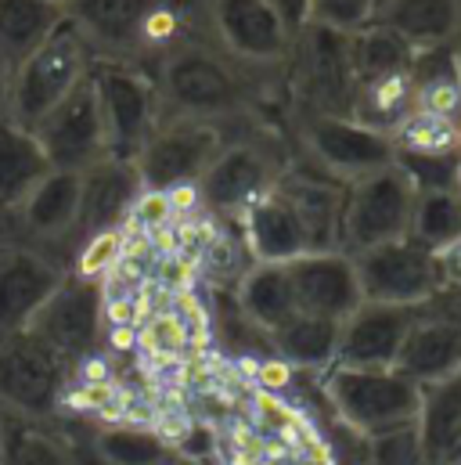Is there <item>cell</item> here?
Instances as JSON below:
<instances>
[{
	"label": "cell",
	"mask_w": 461,
	"mask_h": 465,
	"mask_svg": "<svg viewBox=\"0 0 461 465\" xmlns=\"http://www.w3.org/2000/svg\"><path fill=\"white\" fill-rule=\"evenodd\" d=\"M228 134L230 130L213 126V123L162 116L133 159L141 188L152 195H166V192H177L184 184H199L202 173L221 155Z\"/></svg>",
	"instance_id": "8fae6325"
},
{
	"label": "cell",
	"mask_w": 461,
	"mask_h": 465,
	"mask_svg": "<svg viewBox=\"0 0 461 465\" xmlns=\"http://www.w3.org/2000/svg\"><path fill=\"white\" fill-rule=\"evenodd\" d=\"M91 87L102 109L105 123V141H109V159L133 163L152 130L162 119L159 105V87L148 69L137 65H115V62H94L91 69Z\"/></svg>",
	"instance_id": "7c38bea8"
},
{
	"label": "cell",
	"mask_w": 461,
	"mask_h": 465,
	"mask_svg": "<svg viewBox=\"0 0 461 465\" xmlns=\"http://www.w3.org/2000/svg\"><path fill=\"white\" fill-rule=\"evenodd\" d=\"M94 69V54L87 51L83 36L65 18L15 73L7 94V119L22 126H36L58 102H65L80 84H87Z\"/></svg>",
	"instance_id": "ba28073f"
},
{
	"label": "cell",
	"mask_w": 461,
	"mask_h": 465,
	"mask_svg": "<svg viewBox=\"0 0 461 465\" xmlns=\"http://www.w3.org/2000/svg\"><path fill=\"white\" fill-rule=\"evenodd\" d=\"M51 159L44 155L36 134L15 119H0V217L7 221L25 195L51 173Z\"/></svg>",
	"instance_id": "484cf974"
},
{
	"label": "cell",
	"mask_w": 461,
	"mask_h": 465,
	"mask_svg": "<svg viewBox=\"0 0 461 465\" xmlns=\"http://www.w3.org/2000/svg\"><path fill=\"white\" fill-rule=\"evenodd\" d=\"M278 4V11L285 15V22L299 33L303 25H307V0H274Z\"/></svg>",
	"instance_id": "60d3db41"
},
{
	"label": "cell",
	"mask_w": 461,
	"mask_h": 465,
	"mask_svg": "<svg viewBox=\"0 0 461 465\" xmlns=\"http://www.w3.org/2000/svg\"><path fill=\"white\" fill-rule=\"evenodd\" d=\"M94 465H173L181 462L173 444L152 426H102L87 440Z\"/></svg>",
	"instance_id": "1f68e13d"
},
{
	"label": "cell",
	"mask_w": 461,
	"mask_h": 465,
	"mask_svg": "<svg viewBox=\"0 0 461 465\" xmlns=\"http://www.w3.org/2000/svg\"><path fill=\"white\" fill-rule=\"evenodd\" d=\"M321 390L336 419L357 440H371L393 430L415 426L422 386L397 368H346L332 364L321 375Z\"/></svg>",
	"instance_id": "8992f818"
},
{
	"label": "cell",
	"mask_w": 461,
	"mask_h": 465,
	"mask_svg": "<svg viewBox=\"0 0 461 465\" xmlns=\"http://www.w3.org/2000/svg\"><path fill=\"white\" fill-rule=\"evenodd\" d=\"M364 465H429L415 426L364 440Z\"/></svg>",
	"instance_id": "d590c367"
},
{
	"label": "cell",
	"mask_w": 461,
	"mask_h": 465,
	"mask_svg": "<svg viewBox=\"0 0 461 465\" xmlns=\"http://www.w3.org/2000/svg\"><path fill=\"white\" fill-rule=\"evenodd\" d=\"M0 234H4V217H0Z\"/></svg>",
	"instance_id": "c3c4849f"
},
{
	"label": "cell",
	"mask_w": 461,
	"mask_h": 465,
	"mask_svg": "<svg viewBox=\"0 0 461 465\" xmlns=\"http://www.w3.org/2000/svg\"><path fill=\"white\" fill-rule=\"evenodd\" d=\"M375 4H378V0H375Z\"/></svg>",
	"instance_id": "816d5d0a"
},
{
	"label": "cell",
	"mask_w": 461,
	"mask_h": 465,
	"mask_svg": "<svg viewBox=\"0 0 461 465\" xmlns=\"http://www.w3.org/2000/svg\"><path fill=\"white\" fill-rule=\"evenodd\" d=\"M451 188H455V195H458V203H461V159H458V170H455V181H451Z\"/></svg>",
	"instance_id": "ee69618b"
},
{
	"label": "cell",
	"mask_w": 461,
	"mask_h": 465,
	"mask_svg": "<svg viewBox=\"0 0 461 465\" xmlns=\"http://www.w3.org/2000/svg\"><path fill=\"white\" fill-rule=\"evenodd\" d=\"M353 91L349 33L307 22L285 65V116H349Z\"/></svg>",
	"instance_id": "5b68a950"
},
{
	"label": "cell",
	"mask_w": 461,
	"mask_h": 465,
	"mask_svg": "<svg viewBox=\"0 0 461 465\" xmlns=\"http://www.w3.org/2000/svg\"><path fill=\"white\" fill-rule=\"evenodd\" d=\"M415 113V84H411V69L400 73H386V76H371L360 80L349 102V119H357L368 130L378 134H393L404 119Z\"/></svg>",
	"instance_id": "f546056e"
},
{
	"label": "cell",
	"mask_w": 461,
	"mask_h": 465,
	"mask_svg": "<svg viewBox=\"0 0 461 465\" xmlns=\"http://www.w3.org/2000/svg\"><path fill=\"white\" fill-rule=\"evenodd\" d=\"M234 303H238L245 325L260 336L278 332L292 314H299L285 263H249L238 274Z\"/></svg>",
	"instance_id": "d4e9b609"
},
{
	"label": "cell",
	"mask_w": 461,
	"mask_h": 465,
	"mask_svg": "<svg viewBox=\"0 0 461 465\" xmlns=\"http://www.w3.org/2000/svg\"><path fill=\"white\" fill-rule=\"evenodd\" d=\"M278 192L289 199V206L296 210L303 234H307V245L310 252H321V249H339V232H343V199L346 188L299 166L292 159V166L281 173L278 181Z\"/></svg>",
	"instance_id": "44dd1931"
},
{
	"label": "cell",
	"mask_w": 461,
	"mask_h": 465,
	"mask_svg": "<svg viewBox=\"0 0 461 465\" xmlns=\"http://www.w3.org/2000/svg\"><path fill=\"white\" fill-rule=\"evenodd\" d=\"M4 465H94L87 444L69 437L51 422H15L7 419Z\"/></svg>",
	"instance_id": "4dcf8cb0"
},
{
	"label": "cell",
	"mask_w": 461,
	"mask_h": 465,
	"mask_svg": "<svg viewBox=\"0 0 461 465\" xmlns=\"http://www.w3.org/2000/svg\"><path fill=\"white\" fill-rule=\"evenodd\" d=\"M73 382L62 361L33 332L0 336V415L15 422H51Z\"/></svg>",
	"instance_id": "9c48e42d"
},
{
	"label": "cell",
	"mask_w": 461,
	"mask_h": 465,
	"mask_svg": "<svg viewBox=\"0 0 461 465\" xmlns=\"http://www.w3.org/2000/svg\"><path fill=\"white\" fill-rule=\"evenodd\" d=\"M267 343H270V353L292 371L325 375L336 364L339 322L314 318V314H292L278 332L267 336Z\"/></svg>",
	"instance_id": "83f0119b"
},
{
	"label": "cell",
	"mask_w": 461,
	"mask_h": 465,
	"mask_svg": "<svg viewBox=\"0 0 461 465\" xmlns=\"http://www.w3.org/2000/svg\"><path fill=\"white\" fill-rule=\"evenodd\" d=\"M415 84V109L429 116H444L461 123V76L455 62V47L418 51L411 62Z\"/></svg>",
	"instance_id": "d6a6232c"
},
{
	"label": "cell",
	"mask_w": 461,
	"mask_h": 465,
	"mask_svg": "<svg viewBox=\"0 0 461 465\" xmlns=\"http://www.w3.org/2000/svg\"><path fill=\"white\" fill-rule=\"evenodd\" d=\"M137 343H141V350H148L152 357L177 361V357L188 350V329H184L181 318H173V314H155V318H148V325L141 329Z\"/></svg>",
	"instance_id": "74e56055"
},
{
	"label": "cell",
	"mask_w": 461,
	"mask_h": 465,
	"mask_svg": "<svg viewBox=\"0 0 461 465\" xmlns=\"http://www.w3.org/2000/svg\"><path fill=\"white\" fill-rule=\"evenodd\" d=\"M455 62H458V76H461V40L455 44Z\"/></svg>",
	"instance_id": "f6af8a7d"
},
{
	"label": "cell",
	"mask_w": 461,
	"mask_h": 465,
	"mask_svg": "<svg viewBox=\"0 0 461 465\" xmlns=\"http://www.w3.org/2000/svg\"><path fill=\"white\" fill-rule=\"evenodd\" d=\"M455 465H461V451H458V459H455Z\"/></svg>",
	"instance_id": "681fc988"
},
{
	"label": "cell",
	"mask_w": 461,
	"mask_h": 465,
	"mask_svg": "<svg viewBox=\"0 0 461 465\" xmlns=\"http://www.w3.org/2000/svg\"><path fill=\"white\" fill-rule=\"evenodd\" d=\"M360 300L393 303V307H426L436 296V267L433 252L411 238L386 242L353 256Z\"/></svg>",
	"instance_id": "9a60e30c"
},
{
	"label": "cell",
	"mask_w": 461,
	"mask_h": 465,
	"mask_svg": "<svg viewBox=\"0 0 461 465\" xmlns=\"http://www.w3.org/2000/svg\"><path fill=\"white\" fill-rule=\"evenodd\" d=\"M7 94H11V73L0 62V119H7Z\"/></svg>",
	"instance_id": "b9f144b4"
},
{
	"label": "cell",
	"mask_w": 461,
	"mask_h": 465,
	"mask_svg": "<svg viewBox=\"0 0 461 465\" xmlns=\"http://www.w3.org/2000/svg\"><path fill=\"white\" fill-rule=\"evenodd\" d=\"M65 11L47 0H0V62L15 73L58 25Z\"/></svg>",
	"instance_id": "f1b7e54d"
},
{
	"label": "cell",
	"mask_w": 461,
	"mask_h": 465,
	"mask_svg": "<svg viewBox=\"0 0 461 465\" xmlns=\"http://www.w3.org/2000/svg\"><path fill=\"white\" fill-rule=\"evenodd\" d=\"M181 4H184V0H181Z\"/></svg>",
	"instance_id": "f5cc1de1"
},
{
	"label": "cell",
	"mask_w": 461,
	"mask_h": 465,
	"mask_svg": "<svg viewBox=\"0 0 461 465\" xmlns=\"http://www.w3.org/2000/svg\"><path fill=\"white\" fill-rule=\"evenodd\" d=\"M162 116L213 126L285 123V76H263L228 58L199 29L188 33L152 69Z\"/></svg>",
	"instance_id": "6da1fadb"
},
{
	"label": "cell",
	"mask_w": 461,
	"mask_h": 465,
	"mask_svg": "<svg viewBox=\"0 0 461 465\" xmlns=\"http://www.w3.org/2000/svg\"><path fill=\"white\" fill-rule=\"evenodd\" d=\"M4 444H7V419L0 415V465H4Z\"/></svg>",
	"instance_id": "7bdbcfd3"
},
{
	"label": "cell",
	"mask_w": 461,
	"mask_h": 465,
	"mask_svg": "<svg viewBox=\"0 0 461 465\" xmlns=\"http://www.w3.org/2000/svg\"><path fill=\"white\" fill-rule=\"evenodd\" d=\"M285 267H289V282H292V296H296L299 314L343 322L364 303L353 256H346L343 249L303 252L299 260H292Z\"/></svg>",
	"instance_id": "ac0fdd59"
},
{
	"label": "cell",
	"mask_w": 461,
	"mask_h": 465,
	"mask_svg": "<svg viewBox=\"0 0 461 465\" xmlns=\"http://www.w3.org/2000/svg\"><path fill=\"white\" fill-rule=\"evenodd\" d=\"M65 274V263H58L54 256L11 234H0V336L29 332Z\"/></svg>",
	"instance_id": "2e32d148"
},
{
	"label": "cell",
	"mask_w": 461,
	"mask_h": 465,
	"mask_svg": "<svg viewBox=\"0 0 461 465\" xmlns=\"http://www.w3.org/2000/svg\"><path fill=\"white\" fill-rule=\"evenodd\" d=\"M415 433L426 451V462L455 465L461 451V371L444 382L422 386Z\"/></svg>",
	"instance_id": "4316f807"
},
{
	"label": "cell",
	"mask_w": 461,
	"mask_h": 465,
	"mask_svg": "<svg viewBox=\"0 0 461 465\" xmlns=\"http://www.w3.org/2000/svg\"><path fill=\"white\" fill-rule=\"evenodd\" d=\"M415 199H418V181L400 163L346 184L339 249L346 256H357L364 249L407 238Z\"/></svg>",
	"instance_id": "30bf717a"
},
{
	"label": "cell",
	"mask_w": 461,
	"mask_h": 465,
	"mask_svg": "<svg viewBox=\"0 0 461 465\" xmlns=\"http://www.w3.org/2000/svg\"><path fill=\"white\" fill-rule=\"evenodd\" d=\"M29 332L44 340L62 361L80 364L83 357L105 347V289L98 282L65 274Z\"/></svg>",
	"instance_id": "5bb4252c"
},
{
	"label": "cell",
	"mask_w": 461,
	"mask_h": 465,
	"mask_svg": "<svg viewBox=\"0 0 461 465\" xmlns=\"http://www.w3.org/2000/svg\"><path fill=\"white\" fill-rule=\"evenodd\" d=\"M184 11L191 29L238 65L263 76H285L296 29L274 0H184Z\"/></svg>",
	"instance_id": "277c9868"
},
{
	"label": "cell",
	"mask_w": 461,
	"mask_h": 465,
	"mask_svg": "<svg viewBox=\"0 0 461 465\" xmlns=\"http://www.w3.org/2000/svg\"><path fill=\"white\" fill-rule=\"evenodd\" d=\"M458 152H461V137H458Z\"/></svg>",
	"instance_id": "f907efd6"
},
{
	"label": "cell",
	"mask_w": 461,
	"mask_h": 465,
	"mask_svg": "<svg viewBox=\"0 0 461 465\" xmlns=\"http://www.w3.org/2000/svg\"><path fill=\"white\" fill-rule=\"evenodd\" d=\"M33 134H36V141H40V148L54 170L87 173L91 166L109 159L105 123H102V109H98L91 76H87V84H80L65 102H58L40 119L33 126Z\"/></svg>",
	"instance_id": "e0dca14e"
},
{
	"label": "cell",
	"mask_w": 461,
	"mask_h": 465,
	"mask_svg": "<svg viewBox=\"0 0 461 465\" xmlns=\"http://www.w3.org/2000/svg\"><path fill=\"white\" fill-rule=\"evenodd\" d=\"M371 22L397 33L415 54L455 47L461 40V0H378Z\"/></svg>",
	"instance_id": "603a6c76"
},
{
	"label": "cell",
	"mask_w": 461,
	"mask_h": 465,
	"mask_svg": "<svg viewBox=\"0 0 461 465\" xmlns=\"http://www.w3.org/2000/svg\"><path fill=\"white\" fill-rule=\"evenodd\" d=\"M173 465H210V462H188V459H181V462H173Z\"/></svg>",
	"instance_id": "7dc6e473"
},
{
	"label": "cell",
	"mask_w": 461,
	"mask_h": 465,
	"mask_svg": "<svg viewBox=\"0 0 461 465\" xmlns=\"http://www.w3.org/2000/svg\"><path fill=\"white\" fill-rule=\"evenodd\" d=\"M375 0H307V22L339 29V33H357L371 22Z\"/></svg>",
	"instance_id": "8d00e7d4"
},
{
	"label": "cell",
	"mask_w": 461,
	"mask_h": 465,
	"mask_svg": "<svg viewBox=\"0 0 461 465\" xmlns=\"http://www.w3.org/2000/svg\"><path fill=\"white\" fill-rule=\"evenodd\" d=\"M144 195L133 163L102 159L83 173V210H80V242L91 234L115 232L133 217L137 199ZM76 242V245H80Z\"/></svg>",
	"instance_id": "7402d4cb"
},
{
	"label": "cell",
	"mask_w": 461,
	"mask_h": 465,
	"mask_svg": "<svg viewBox=\"0 0 461 465\" xmlns=\"http://www.w3.org/2000/svg\"><path fill=\"white\" fill-rule=\"evenodd\" d=\"M47 4H54V7H62V11L69 7V0H47Z\"/></svg>",
	"instance_id": "bcb514c9"
},
{
	"label": "cell",
	"mask_w": 461,
	"mask_h": 465,
	"mask_svg": "<svg viewBox=\"0 0 461 465\" xmlns=\"http://www.w3.org/2000/svg\"><path fill=\"white\" fill-rule=\"evenodd\" d=\"M65 18L83 36L94 62L148 73L191 25L181 0H69Z\"/></svg>",
	"instance_id": "7a4b0ae2"
},
{
	"label": "cell",
	"mask_w": 461,
	"mask_h": 465,
	"mask_svg": "<svg viewBox=\"0 0 461 465\" xmlns=\"http://www.w3.org/2000/svg\"><path fill=\"white\" fill-rule=\"evenodd\" d=\"M234 228L241 249L249 252V263H292L303 252H310L303 224L289 206V199L278 192V184L267 195H260L234 221Z\"/></svg>",
	"instance_id": "ffe728a7"
},
{
	"label": "cell",
	"mask_w": 461,
	"mask_h": 465,
	"mask_svg": "<svg viewBox=\"0 0 461 465\" xmlns=\"http://www.w3.org/2000/svg\"><path fill=\"white\" fill-rule=\"evenodd\" d=\"M433 267H436V285H440V289L461 285V234L451 238L447 245L433 249Z\"/></svg>",
	"instance_id": "f35d334b"
},
{
	"label": "cell",
	"mask_w": 461,
	"mask_h": 465,
	"mask_svg": "<svg viewBox=\"0 0 461 465\" xmlns=\"http://www.w3.org/2000/svg\"><path fill=\"white\" fill-rule=\"evenodd\" d=\"M285 134L299 166L343 188L397 163V148L386 134L349 116H285Z\"/></svg>",
	"instance_id": "52a82bcc"
},
{
	"label": "cell",
	"mask_w": 461,
	"mask_h": 465,
	"mask_svg": "<svg viewBox=\"0 0 461 465\" xmlns=\"http://www.w3.org/2000/svg\"><path fill=\"white\" fill-rule=\"evenodd\" d=\"M80 210H83V173L51 170L25 195V203L4 221V234L54 256L69 271V260L80 242Z\"/></svg>",
	"instance_id": "4fadbf2b"
},
{
	"label": "cell",
	"mask_w": 461,
	"mask_h": 465,
	"mask_svg": "<svg viewBox=\"0 0 461 465\" xmlns=\"http://www.w3.org/2000/svg\"><path fill=\"white\" fill-rule=\"evenodd\" d=\"M397 371H404L415 386H433L444 382L461 371V329L433 318V314H418V322L411 325L404 347L397 353Z\"/></svg>",
	"instance_id": "cb8c5ba5"
},
{
	"label": "cell",
	"mask_w": 461,
	"mask_h": 465,
	"mask_svg": "<svg viewBox=\"0 0 461 465\" xmlns=\"http://www.w3.org/2000/svg\"><path fill=\"white\" fill-rule=\"evenodd\" d=\"M292 166V144L285 123H245L234 126L199 181L202 210L217 221L234 224L260 195H267Z\"/></svg>",
	"instance_id": "3957f363"
},
{
	"label": "cell",
	"mask_w": 461,
	"mask_h": 465,
	"mask_svg": "<svg viewBox=\"0 0 461 465\" xmlns=\"http://www.w3.org/2000/svg\"><path fill=\"white\" fill-rule=\"evenodd\" d=\"M461 234V203L451 184H433V188H418L415 199V213H411V242H418L422 249H440L451 238Z\"/></svg>",
	"instance_id": "836d02e7"
},
{
	"label": "cell",
	"mask_w": 461,
	"mask_h": 465,
	"mask_svg": "<svg viewBox=\"0 0 461 465\" xmlns=\"http://www.w3.org/2000/svg\"><path fill=\"white\" fill-rule=\"evenodd\" d=\"M422 307H393V303H360L349 318L339 322L336 364L346 368H393L411 325Z\"/></svg>",
	"instance_id": "d6986e66"
},
{
	"label": "cell",
	"mask_w": 461,
	"mask_h": 465,
	"mask_svg": "<svg viewBox=\"0 0 461 465\" xmlns=\"http://www.w3.org/2000/svg\"><path fill=\"white\" fill-rule=\"evenodd\" d=\"M349 51H353V76H357V84L371 80V76L411 69V62H415V51L397 33H389L386 25H375V22H368L357 33H349Z\"/></svg>",
	"instance_id": "e575fe53"
},
{
	"label": "cell",
	"mask_w": 461,
	"mask_h": 465,
	"mask_svg": "<svg viewBox=\"0 0 461 465\" xmlns=\"http://www.w3.org/2000/svg\"><path fill=\"white\" fill-rule=\"evenodd\" d=\"M422 311L433 314V318H444V322H451V325L461 329V285H455V289H436V296H433Z\"/></svg>",
	"instance_id": "ab89813d"
}]
</instances>
